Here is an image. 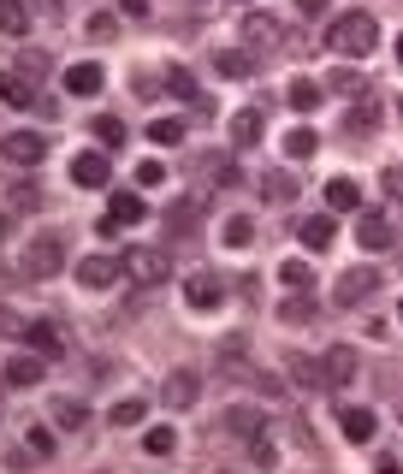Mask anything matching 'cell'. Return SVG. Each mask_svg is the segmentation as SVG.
<instances>
[{
    "label": "cell",
    "mask_w": 403,
    "mask_h": 474,
    "mask_svg": "<svg viewBox=\"0 0 403 474\" xmlns=\"http://www.w3.org/2000/svg\"><path fill=\"white\" fill-rule=\"evenodd\" d=\"M244 42L255 48V59L273 54V42H285V24H279V18H267V13H249L244 18Z\"/></svg>",
    "instance_id": "8"
},
{
    "label": "cell",
    "mask_w": 403,
    "mask_h": 474,
    "mask_svg": "<svg viewBox=\"0 0 403 474\" xmlns=\"http://www.w3.org/2000/svg\"><path fill=\"white\" fill-rule=\"evenodd\" d=\"M196 398H202V374H190V368L166 374V386H160V403H166V409H190Z\"/></svg>",
    "instance_id": "10"
},
{
    "label": "cell",
    "mask_w": 403,
    "mask_h": 474,
    "mask_svg": "<svg viewBox=\"0 0 403 474\" xmlns=\"http://www.w3.org/2000/svg\"><path fill=\"white\" fill-rule=\"evenodd\" d=\"M219 433L249 445L255 433H267V421H261V409H249V403H231V409H219Z\"/></svg>",
    "instance_id": "7"
},
{
    "label": "cell",
    "mask_w": 403,
    "mask_h": 474,
    "mask_svg": "<svg viewBox=\"0 0 403 474\" xmlns=\"http://www.w3.org/2000/svg\"><path fill=\"white\" fill-rule=\"evenodd\" d=\"M285 101L297 107V113H315V107H320V84H315V77H297V84L285 89Z\"/></svg>",
    "instance_id": "28"
},
{
    "label": "cell",
    "mask_w": 403,
    "mask_h": 474,
    "mask_svg": "<svg viewBox=\"0 0 403 474\" xmlns=\"http://www.w3.org/2000/svg\"><path fill=\"white\" fill-rule=\"evenodd\" d=\"M166 89H173V95H196V77H190L184 66H173V72H166Z\"/></svg>",
    "instance_id": "42"
},
{
    "label": "cell",
    "mask_w": 403,
    "mask_h": 474,
    "mask_svg": "<svg viewBox=\"0 0 403 474\" xmlns=\"http://www.w3.org/2000/svg\"><path fill=\"white\" fill-rule=\"evenodd\" d=\"M327 89H338V95H368V84H362L350 66H338V72H327Z\"/></svg>",
    "instance_id": "35"
},
{
    "label": "cell",
    "mask_w": 403,
    "mask_h": 474,
    "mask_svg": "<svg viewBox=\"0 0 403 474\" xmlns=\"http://www.w3.org/2000/svg\"><path fill=\"white\" fill-rule=\"evenodd\" d=\"M327 208H332V214L362 208V184H356V178H332V184H327Z\"/></svg>",
    "instance_id": "21"
},
{
    "label": "cell",
    "mask_w": 403,
    "mask_h": 474,
    "mask_svg": "<svg viewBox=\"0 0 403 474\" xmlns=\"http://www.w3.org/2000/svg\"><path fill=\"white\" fill-rule=\"evenodd\" d=\"M327 6H332V0H297V13H302V18H320Z\"/></svg>",
    "instance_id": "46"
},
{
    "label": "cell",
    "mask_w": 403,
    "mask_h": 474,
    "mask_svg": "<svg viewBox=\"0 0 403 474\" xmlns=\"http://www.w3.org/2000/svg\"><path fill=\"white\" fill-rule=\"evenodd\" d=\"M380 130V101H356L345 113V137H374Z\"/></svg>",
    "instance_id": "18"
},
{
    "label": "cell",
    "mask_w": 403,
    "mask_h": 474,
    "mask_svg": "<svg viewBox=\"0 0 403 474\" xmlns=\"http://www.w3.org/2000/svg\"><path fill=\"white\" fill-rule=\"evenodd\" d=\"M95 137H101L107 148H125V125H119L113 113H101V119H95Z\"/></svg>",
    "instance_id": "38"
},
{
    "label": "cell",
    "mask_w": 403,
    "mask_h": 474,
    "mask_svg": "<svg viewBox=\"0 0 403 474\" xmlns=\"http://www.w3.org/2000/svg\"><path fill=\"white\" fill-rule=\"evenodd\" d=\"M143 451H148V457H173V451H178V433H173V427H155V433L143 439Z\"/></svg>",
    "instance_id": "37"
},
{
    "label": "cell",
    "mask_w": 403,
    "mask_h": 474,
    "mask_svg": "<svg viewBox=\"0 0 403 474\" xmlns=\"http://www.w3.org/2000/svg\"><path fill=\"white\" fill-rule=\"evenodd\" d=\"M356 244L368 249V255H386V249L398 244V231H391L386 214H368V208H362V219H356Z\"/></svg>",
    "instance_id": "6"
},
{
    "label": "cell",
    "mask_w": 403,
    "mask_h": 474,
    "mask_svg": "<svg viewBox=\"0 0 403 474\" xmlns=\"http://www.w3.org/2000/svg\"><path fill=\"white\" fill-rule=\"evenodd\" d=\"M374 291H380L374 267H350V273H338V285H332V302H338V309H362Z\"/></svg>",
    "instance_id": "4"
},
{
    "label": "cell",
    "mask_w": 403,
    "mask_h": 474,
    "mask_svg": "<svg viewBox=\"0 0 403 474\" xmlns=\"http://www.w3.org/2000/svg\"><path fill=\"white\" fill-rule=\"evenodd\" d=\"M214 72L219 77H249V72H255V54H226V48H219V54H214Z\"/></svg>",
    "instance_id": "32"
},
{
    "label": "cell",
    "mask_w": 403,
    "mask_h": 474,
    "mask_svg": "<svg viewBox=\"0 0 403 474\" xmlns=\"http://www.w3.org/2000/svg\"><path fill=\"white\" fill-rule=\"evenodd\" d=\"M297 178H291V173H267V178H261V196H267V201H273V208H291V201H297Z\"/></svg>",
    "instance_id": "23"
},
{
    "label": "cell",
    "mask_w": 403,
    "mask_h": 474,
    "mask_svg": "<svg viewBox=\"0 0 403 474\" xmlns=\"http://www.w3.org/2000/svg\"><path fill=\"white\" fill-rule=\"evenodd\" d=\"M119 273H125L130 285H166V279H173V261H166V249L130 244L125 255H119Z\"/></svg>",
    "instance_id": "2"
},
{
    "label": "cell",
    "mask_w": 403,
    "mask_h": 474,
    "mask_svg": "<svg viewBox=\"0 0 403 474\" xmlns=\"http://www.w3.org/2000/svg\"><path fill=\"white\" fill-rule=\"evenodd\" d=\"M279 279H285L291 291H315V273H309L302 261H285V267H279Z\"/></svg>",
    "instance_id": "39"
},
{
    "label": "cell",
    "mask_w": 403,
    "mask_h": 474,
    "mask_svg": "<svg viewBox=\"0 0 403 474\" xmlns=\"http://www.w3.org/2000/svg\"><path fill=\"white\" fill-rule=\"evenodd\" d=\"M202 208H208V196H190V201H173V208H166V231H196Z\"/></svg>",
    "instance_id": "22"
},
{
    "label": "cell",
    "mask_w": 403,
    "mask_h": 474,
    "mask_svg": "<svg viewBox=\"0 0 403 474\" xmlns=\"http://www.w3.org/2000/svg\"><path fill=\"white\" fill-rule=\"evenodd\" d=\"M279 320H291V326H302V320H315V302H309V291H297V297L279 309Z\"/></svg>",
    "instance_id": "36"
},
{
    "label": "cell",
    "mask_w": 403,
    "mask_h": 474,
    "mask_svg": "<svg viewBox=\"0 0 403 474\" xmlns=\"http://www.w3.org/2000/svg\"><path fill=\"white\" fill-rule=\"evenodd\" d=\"M320 368H327V391H345L350 380L362 374V356H356L350 344H332L327 356H320Z\"/></svg>",
    "instance_id": "5"
},
{
    "label": "cell",
    "mask_w": 403,
    "mask_h": 474,
    "mask_svg": "<svg viewBox=\"0 0 403 474\" xmlns=\"http://www.w3.org/2000/svg\"><path fill=\"white\" fill-rule=\"evenodd\" d=\"M374 42H380L374 13H338V18H332V30H327V48L338 59H368V54H374Z\"/></svg>",
    "instance_id": "1"
},
{
    "label": "cell",
    "mask_w": 403,
    "mask_h": 474,
    "mask_svg": "<svg viewBox=\"0 0 403 474\" xmlns=\"http://www.w3.org/2000/svg\"><path fill=\"white\" fill-rule=\"evenodd\" d=\"M338 427H345L350 445H374L380 421H374V409H345V416H338Z\"/></svg>",
    "instance_id": "14"
},
{
    "label": "cell",
    "mask_w": 403,
    "mask_h": 474,
    "mask_svg": "<svg viewBox=\"0 0 403 474\" xmlns=\"http://www.w3.org/2000/svg\"><path fill=\"white\" fill-rule=\"evenodd\" d=\"M101 84H107V77H101L95 59H77V66H66V89H72V95H95Z\"/></svg>",
    "instance_id": "17"
},
{
    "label": "cell",
    "mask_w": 403,
    "mask_h": 474,
    "mask_svg": "<svg viewBox=\"0 0 403 474\" xmlns=\"http://www.w3.org/2000/svg\"><path fill=\"white\" fill-rule=\"evenodd\" d=\"M160 178H166V166H160V160H143V166H137V184H160Z\"/></svg>",
    "instance_id": "45"
},
{
    "label": "cell",
    "mask_w": 403,
    "mask_h": 474,
    "mask_svg": "<svg viewBox=\"0 0 403 474\" xmlns=\"http://www.w3.org/2000/svg\"><path fill=\"white\" fill-rule=\"evenodd\" d=\"M119 13L125 18H148V0H119Z\"/></svg>",
    "instance_id": "47"
},
{
    "label": "cell",
    "mask_w": 403,
    "mask_h": 474,
    "mask_svg": "<svg viewBox=\"0 0 403 474\" xmlns=\"http://www.w3.org/2000/svg\"><path fill=\"white\" fill-rule=\"evenodd\" d=\"M398 119H403V95H398Z\"/></svg>",
    "instance_id": "49"
},
{
    "label": "cell",
    "mask_w": 403,
    "mask_h": 474,
    "mask_svg": "<svg viewBox=\"0 0 403 474\" xmlns=\"http://www.w3.org/2000/svg\"><path fill=\"white\" fill-rule=\"evenodd\" d=\"M332 237H338L332 214H309V219L297 226V244H302V249H315V255H327V249H332Z\"/></svg>",
    "instance_id": "13"
},
{
    "label": "cell",
    "mask_w": 403,
    "mask_h": 474,
    "mask_svg": "<svg viewBox=\"0 0 403 474\" xmlns=\"http://www.w3.org/2000/svg\"><path fill=\"white\" fill-rule=\"evenodd\" d=\"M36 380H42V362H36V356H13V362H6V386H13V391L36 386Z\"/></svg>",
    "instance_id": "27"
},
{
    "label": "cell",
    "mask_w": 403,
    "mask_h": 474,
    "mask_svg": "<svg viewBox=\"0 0 403 474\" xmlns=\"http://www.w3.org/2000/svg\"><path fill=\"white\" fill-rule=\"evenodd\" d=\"M48 72H54V59H48L42 48H24V54H18V84H42Z\"/></svg>",
    "instance_id": "25"
},
{
    "label": "cell",
    "mask_w": 403,
    "mask_h": 474,
    "mask_svg": "<svg viewBox=\"0 0 403 474\" xmlns=\"http://www.w3.org/2000/svg\"><path fill=\"white\" fill-rule=\"evenodd\" d=\"M6 160H13V166H42V160H48V137H36V130H13V137H6Z\"/></svg>",
    "instance_id": "11"
},
{
    "label": "cell",
    "mask_w": 403,
    "mask_h": 474,
    "mask_svg": "<svg viewBox=\"0 0 403 474\" xmlns=\"http://www.w3.org/2000/svg\"><path fill=\"white\" fill-rule=\"evenodd\" d=\"M54 427H66V433H84L89 427V409L77 398H54Z\"/></svg>",
    "instance_id": "24"
},
{
    "label": "cell",
    "mask_w": 403,
    "mask_h": 474,
    "mask_svg": "<svg viewBox=\"0 0 403 474\" xmlns=\"http://www.w3.org/2000/svg\"><path fill=\"white\" fill-rule=\"evenodd\" d=\"M59 267H66V237H30L24 273H30V279H54Z\"/></svg>",
    "instance_id": "3"
},
{
    "label": "cell",
    "mask_w": 403,
    "mask_h": 474,
    "mask_svg": "<svg viewBox=\"0 0 403 474\" xmlns=\"http://www.w3.org/2000/svg\"><path fill=\"white\" fill-rule=\"evenodd\" d=\"M219 244H226V249H249V244H255V219L231 214V219H226V237H219Z\"/></svg>",
    "instance_id": "30"
},
{
    "label": "cell",
    "mask_w": 403,
    "mask_h": 474,
    "mask_svg": "<svg viewBox=\"0 0 403 474\" xmlns=\"http://www.w3.org/2000/svg\"><path fill=\"white\" fill-rule=\"evenodd\" d=\"M398 315H403V302H398Z\"/></svg>",
    "instance_id": "50"
},
{
    "label": "cell",
    "mask_w": 403,
    "mask_h": 474,
    "mask_svg": "<svg viewBox=\"0 0 403 474\" xmlns=\"http://www.w3.org/2000/svg\"><path fill=\"white\" fill-rule=\"evenodd\" d=\"M184 302H190V309H202V315H214L219 302H226V285H219L214 273H190L184 279Z\"/></svg>",
    "instance_id": "9"
},
{
    "label": "cell",
    "mask_w": 403,
    "mask_h": 474,
    "mask_svg": "<svg viewBox=\"0 0 403 474\" xmlns=\"http://www.w3.org/2000/svg\"><path fill=\"white\" fill-rule=\"evenodd\" d=\"M285 374L297 380L302 391H327V368H320L315 356H285Z\"/></svg>",
    "instance_id": "15"
},
{
    "label": "cell",
    "mask_w": 403,
    "mask_h": 474,
    "mask_svg": "<svg viewBox=\"0 0 403 474\" xmlns=\"http://www.w3.org/2000/svg\"><path fill=\"white\" fill-rule=\"evenodd\" d=\"M398 66H403V36H398Z\"/></svg>",
    "instance_id": "48"
},
{
    "label": "cell",
    "mask_w": 403,
    "mask_h": 474,
    "mask_svg": "<svg viewBox=\"0 0 403 474\" xmlns=\"http://www.w3.org/2000/svg\"><path fill=\"white\" fill-rule=\"evenodd\" d=\"M249 457H255V462H273L279 451H273V439H267V433H255V439H249Z\"/></svg>",
    "instance_id": "44"
},
{
    "label": "cell",
    "mask_w": 403,
    "mask_h": 474,
    "mask_svg": "<svg viewBox=\"0 0 403 474\" xmlns=\"http://www.w3.org/2000/svg\"><path fill=\"white\" fill-rule=\"evenodd\" d=\"M107 214H113L119 226H137V219H143L148 208H143V196H130V190H113V201H107Z\"/></svg>",
    "instance_id": "26"
},
{
    "label": "cell",
    "mask_w": 403,
    "mask_h": 474,
    "mask_svg": "<svg viewBox=\"0 0 403 474\" xmlns=\"http://www.w3.org/2000/svg\"><path fill=\"white\" fill-rule=\"evenodd\" d=\"M148 143H184V119H155V125H148Z\"/></svg>",
    "instance_id": "34"
},
{
    "label": "cell",
    "mask_w": 403,
    "mask_h": 474,
    "mask_svg": "<svg viewBox=\"0 0 403 474\" xmlns=\"http://www.w3.org/2000/svg\"><path fill=\"white\" fill-rule=\"evenodd\" d=\"M30 201H42V190H30V184H13V196H6V219H18L30 208Z\"/></svg>",
    "instance_id": "40"
},
{
    "label": "cell",
    "mask_w": 403,
    "mask_h": 474,
    "mask_svg": "<svg viewBox=\"0 0 403 474\" xmlns=\"http://www.w3.org/2000/svg\"><path fill=\"white\" fill-rule=\"evenodd\" d=\"M143 416H148V403H143V398H119L113 409H107V421H113V427H137Z\"/></svg>",
    "instance_id": "31"
},
{
    "label": "cell",
    "mask_w": 403,
    "mask_h": 474,
    "mask_svg": "<svg viewBox=\"0 0 403 474\" xmlns=\"http://www.w3.org/2000/svg\"><path fill=\"white\" fill-rule=\"evenodd\" d=\"M226 137H231V148H249V143H261V113H255V107H244V113H231Z\"/></svg>",
    "instance_id": "19"
},
{
    "label": "cell",
    "mask_w": 403,
    "mask_h": 474,
    "mask_svg": "<svg viewBox=\"0 0 403 474\" xmlns=\"http://www.w3.org/2000/svg\"><path fill=\"white\" fill-rule=\"evenodd\" d=\"M113 279H125V273H119V261H107V255H84V261H77V285H84V291H107Z\"/></svg>",
    "instance_id": "12"
},
{
    "label": "cell",
    "mask_w": 403,
    "mask_h": 474,
    "mask_svg": "<svg viewBox=\"0 0 403 474\" xmlns=\"http://www.w3.org/2000/svg\"><path fill=\"white\" fill-rule=\"evenodd\" d=\"M72 184L101 190V184H107V155H77L72 160Z\"/></svg>",
    "instance_id": "20"
},
{
    "label": "cell",
    "mask_w": 403,
    "mask_h": 474,
    "mask_svg": "<svg viewBox=\"0 0 403 474\" xmlns=\"http://www.w3.org/2000/svg\"><path fill=\"white\" fill-rule=\"evenodd\" d=\"M0 30H6V36H24L30 30V6L24 0H0Z\"/></svg>",
    "instance_id": "29"
},
{
    "label": "cell",
    "mask_w": 403,
    "mask_h": 474,
    "mask_svg": "<svg viewBox=\"0 0 403 474\" xmlns=\"http://www.w3.org/2000/svg\"><path fill=\"white\" fill-rule=\"evenodd\" d=\"M24 338H30V350H42V356H66V338H59L54 320H30Z\"/></svg>",
    "instance_id": "16"
},
{
    "label": "cell",
    "mask_w": 403,
    "mask_h": 474,
    "mask_svg": "<svg viewBox=\"0 0 403 474\" xmlns=\"http://www.w3.org/2000/svg\"><path fill=\"white\" fill-rule=\"evenodd\" d=\"M315 148H320V137H315V130H309V125H297V130H291V137H285V155H291V160H309V155H315Z\"/></svg>",
    "instance_id": "33"
},
{
    "label": "cell",
    "mask_w": 403,
    "mask_h": 474,
    "mask_svg": "<svg viewBox=\"0 0 403 474\" xmlns=\"http://www.w3.org/2000/svg\"><path fill=\"white\" fill-rule=\"evenodd\" d=\"M24 445H30V457H42V462H48V457H54V433H48V427H30V433H24Z\"/></svg>",
    "instance_id": "41"
},
{
    "label": "cell",
    "mask_w": 403,
    "mask_h": 474,
    "mask_svg": "<svg viewBox=\"0 0 403 474\" xmlns=\"http://www.w3.org/2000/svg\"><path fill=\"white\" fill-rule=\"evenodd\" d=\"M380 190H386L391 201H403V166H386V173H380Z\"/></svg>",
    "instance_id": "43"
}]
</instances>
